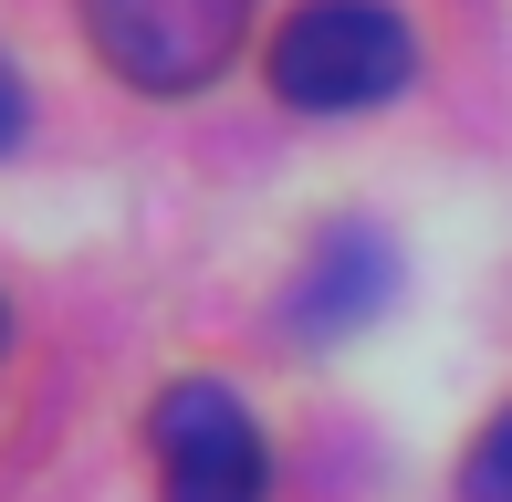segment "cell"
I'll return each mask as SVG.
<instances>
[{
    "label": "cell",
    "instance_id": "6da1fadb",
    "mask_svg": "<svg viewBox=\"0 0 512 502\" xmlns=\"http://www.w3.org/2000/svg\"><path fill=\"white\" fill-rule=\"evenodd\" d=\"M418 74V42L387 0H304L272 32V95L304 116H366Z\"/></svg>",
    "mask_w": 512,
    "mask_h": 502
},
{
    "label": "cell",
    "instance_id": "7a4b0ae2",
    "mask_svg": "<svg viewBox=\"0 0 512 502\" xmlns=\"http://www.w3.org/2000/svg\"><path fill=\"white\" fill-rule=\"evenodd\" d=\"M147 440H157V492H168V502H262L272 492L262 419H251V398L220 387V377L157 387Z\"/></svg>",
    "mask_w": 512,
    "mask_h": 502
},
{
    "label": "cell",
    "instance_id": "3957f363",
    "mask_svg": "<svg viewBox=\"0 0 512 502\" xmlns=\"http://www.w3.org/2000/svg\"><path fill=\"white\" fill-rule=\"evenodd\" d=\"M84 32L136 95H199L230 74L251 0H84Z\"/></svg>",
    "mask_w": 512,
    "mask_h": 502
},
{
    "label": "cell",
    "instance_id": "277c9868",
    "mask_svg": "<svg viewBox=\"0 0 512 502\" xmlns=\"http://www.w3.org/2000/svg\"><path fill=\"white\" fill-rule=\"evenodd\" d=\"M387 283H398V262L377 251V231H335V241H314L304 283H293V325L345 335V325H366V314L387 304Z\"/></svg>",
    "mask_w": 512,
    "mask_h": 502
},
{
    "label": "cell",
    "instance_id": "5b68a950",
    "mask_svg": "<svg viewBox=\"0 0 512 502\" xmlns=\"http://www.w3.org/2000/svg\"><path fill=\"white\" fill-rule=\"evenodd\" d=\"M460 492H471V502H512V408L471 440V461H460Z\"/></svg>",
    "mask_w": 512,
    "mask_h": 502
},
{
    "label": "cell",
    "instance_id": "8992f818",
    "mask_svg": "<svg viewBox=\"0 0 512 502\" xmlns=\"http://www.w3.org/2000/svg\"><path fill=\"white\" fill-rule=\"evenodd\" d=\"M11 136H21V74L0 63V147H11Z\"/></svg>",
    "mask_w": 512,
    "mask_h": 502
}]
</instances>
